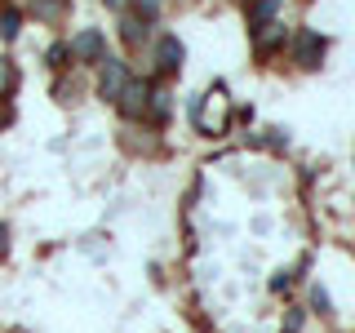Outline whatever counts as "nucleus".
Masks as SVG:
<instances>
[{
    "instance_id": "nucleus-3",
    "label": "nucleus",
    "mask_w": 355,
    "mask_h": 333,
    "mask_svg": "<svg viewBox=\"0 0 355 333\" xmlns=\"http://www.w3.org/2000/svg\"><path fill=\"white\" fill-rule=\"evenodd\" d=\"M320 58H324V36L320 31H297V40H293V62L297 67H320Z\"/></svg>"
},
{
    "instance_id": "nucleus-17",
    "label": "nucleus",
    "mask_w": 355,
    "mask_h": 333,
    "mask_svg": "<svg viewBox=\"0 0 355 333\" xmlns=\"http://www.w3.org/2000/svg\"><path fill=\"white\" fill-rule=\"evenodd\" d=\"M5 244H9V231H5V227H0V253H5Z\"/></svg>"
},
{
    "instance_id": "nucleus-9",
    "label": "nucleus",
    "mask_w": 355,
    "mask_h": 333,
    "mask_svg": "<svg viewBox=\"0 0 355 333\" xmlns=\"http://www.w3.org/2000/svg\"><path fill=\"white\" fill-rule=\"evenodd\" d=\"M18 27H22L18 9H5V14H0V36H5V40H14V36H18Z\"/></svg>"
},
{
    "instance_id": "nucleus-14",
    "label": "nucleus",
    "mask_w": 355,
    "mask_h": 333,
    "mask_svg": "<svg viewBox=\"0 0 355 333\" xmlns=\"http://www.w3.org/2000/svg\"><path fill=\"white\" fill-rule=\"evenodd\" d=\"M62 58H67V44H53V49H49V62L62 67Z\"/></svg>"
},
{
    "instance_id": "nucleus-8",
    "label": "nucleus",
    "mask_w": 355,
    "mask_h": 333,
    "mask_svg": "<svg viewBox=\"0 0 355 333\" xmlns=\"http://www.w3.org/2000/svg\"><path fill=\"white\" fill-rule=\"evenodd\" d=\"M275 9H280V0H249V22L253 27H266L275 18Z\"/></svg>"
},
{
    "instance_id": "nucleus-16",
    "label": "nucleus",
    "mask_w": 355,
    "mask_h": 333,
    "mask_svg": "<svg viewBox=\"0 0 355 333\" xmlns=\"http://www.w3.org/2000/svg\"><path fill=\"white\" fill-rule=\"evenodd\" d=\"M129 5V0H107V9H125Z\"/></svg>"
},
{
    "instance_id": "nucleus-1",
    "label": "nucleus",
    "mask_w": 355,
    "mask_h": 333,
    "mask_svg": "<svg viewBox=\"0 0 355 333\" xmlns=\"http://www.w3.org/2000/svg\"><path fill=\"white\" fill-rule=\"evenodd\" d=\"M191 116H196V129L200 133H227V125H231V98H227V89L222 85H214L205 98H196V107H191Z\"/></svg>"
},
{
    "instance_id": "nucleus-5",
    "label": "nucleus",
    "mask_w": 355,
    "mask_h": 333,
    "mask_svg": "<svg viewBox=\"0 0 355 333\" xmlns=\"http://www.w3.org/2000/svg\"><path fill=\"white\" fill-rule=\"evenodd\" d=\"M125 85H129V71H125V62H120V58H103V76H98V94L116 103V98H120V89H125Z\"/></svg>"
},
{
    "instance_id": "nucleus-13",
    "label": "nucleus",
    "mask_w": 355,
    "mask_h": 333,
    "mask_svg": "<svg viewBox=\"0 0 355 333\" xmlns=\"http://www.w3.org/2000/svg\"><path fill=\"white\" fill-rule=\"evenodd\" d=\"M302 329V311H288V320H284V333H297Z\"/></svg>"
},
{
    "instance_id": "nucleus-2",
    "label": "nucleus",
    "mask_w": 355,
    "mask_h": 333,
    "mask_svg": "<svg viewBox=\"0 0 355 333\" xmlns=\"http://www.w3.org/2000/svg\"><path fill=\"white\" fill-rule=\"evenodd\" d=\"M67 53L80 62H103L107 58V44H103V31L98 27H85L80 36H71V44H67Z\"/></svg>"
},
{
    "instance_id": "nucleus-7",
    "label": "nucleus",
    "mask_w": 355,
    "mask_h": 333,
    "mask_svg": "<svg viewBox=\"0 0 355 333\" xmlns=\"http://www.w3.org/2000/svg\"><path fill=\"white\" fill-rule=\"evenodd\" d=\"M275 44H284V22H266V27H258V53H271Z\"/></svg>"
},
{
    "instance_id": "nucleus-15",
    "label": "nucleus",
    "mask_w": 355,
    "mask_h": 333,
    "mask_svg": "<svg viewBox=\"0 0 355 333\" xmlns=\"http://www.w3.org/2000/svg\"><path fill=\"white\" fill-rule=\"evenodd\" d=\"M9 116H14V111H9V107H0V125H9Z\"/></svg>"
},
{
    "instance_id": "nucleus-4",
    "label": "nucleus",
    "mask_w": 355,
    "mask_h": 333,
    "mask_svg": "<svg viewBox=\"0 0 355 333\" xmlns=\"http://www.w3.org/2000/svg\"><path fill=\"white\" fill-rule=\"evenodd\" d=\"M116 103H120V111H125L129 120H133V116H142V111L151 107V85H147V80H129L125 89H120Z\"/></svg>"
},
{
    "instance_id": "nucleus-12",
    "label": "nucleus",
    "mask_w": 355,
    "mask_h": 333,
    "mask_svg": "<svg viewBox=\"0 0 355 333\" xmlns=\"http://www.w3.org/2000/svg\"><path fill=\"white\" fill-rule=\"evenodd\" d=\"M133 5H138L142 18H155V14H160V0H133Z\"/></svg>"
},
{
    "instance_id": "nucleus-6",
    "label": "nucleus",
    "mask_w": 355,
    "mask_h": 333,
    "mask_svg": "<svg viewBox=\"0 0 355 333\" xmlns=\"http://www.w3.org/2000/svg\"><path fill=\"white\" fill-rule=\"evenodd\" d=\"M155 67H160V71H178V67H182V40L164 36L160 44H155Z\"/></svg>"
},
{
    "instance_id": "nucleus-11",
    "label": "nucleus",
    "mask_w": 355,
    "mask_h": 333,
    "mask_svg": "<svg viewBox=\"0 0 355 333\" xmlns=\"http://www.w3.org/2000/svg\"><path fill=\"white\" fill-rule=\"evenodd\" d=\"M14 85H18V71H14L9 62H0V98H5V94H9Z\"/></svg>"
},
{
    "instance_id": "nucleus-10",
    "label": "nucleus",
    "mask_w": 355,
    "mask_h": 333,
    "mask_svg": "<svg viewBox=\"0 0 355 333\" xmlns=\"http://www.w3.org/2000/svg\"><path fill=\"white\" fill-rule=\"evenodd\" d=\"M120 31H125V40H129V44H138L147 27H142V18H125V22H120Z\"/></svg>"
}]
</instances>
